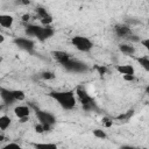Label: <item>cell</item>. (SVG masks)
I'll use <instances>...</instances> for the list:
<instances>
[{
    "label": "cell",
    "mask_w": 149,
    "mask_h": 149,
    "mask_svg": "<svg viewBox=\"0 0 149 149\" xmlns=\"http://www.w3.org/2000/svg\"><path fill=\"white\" fill-rule=\"evenodd\" d=\"M5 148H20V146H19L17 143H13V142H10V143L6 144Z\"/></svg>",
    "instance_id": "29"
},
{
    "label": "cell",
    "mask_w": 149,
    "mask_h": 149,
    "mask_svg": "<svg viewBox=\"0 0 149 149\" xmlns=\"http://www.w3.org/2000/svg\"><path fill=\"white\" fill-rule=\"evenodd\" d=\"M65 70L68 71H71V72H76V73H80V72H86L88 70L87 65L76 58H70L64 65H62Z\"/></svg>",
    "instance_id": "5"
},
{
    "label": "cell",
    "mask_w": 149,
    "mask_h": 149,
    "mask_svg": "<svg viewBox=\"0 0 149 149\" xmlns=\"http://www.w3.org/2000/svg\"><path fill=\"white\" fill-rule=\"evenodd\" d=\"M14 43L16 44V47H19L20 49L28 51V52H31L34 50V47H35L34 41L31 38H28V37H15Z\"/></svg>",
    "instance_id": "6"
},
{
    "label": "cell",
    "mask_w": 149,
    "mask_h": 149,
    "mask_svg": "<svg viewBox=\"0 0 149 149\" xmlns=\"http://www.w3.org/2000/svg\"><path fill=\"white\" fill-rule=\"evenodd\" d=\"M36 118L38 119V121L43 125H54L56 123V118L54 114H51L50 112L47 111H42V109H36Z\"/></svg>",
    "instance_id": "7"
},
{
    "label": "cell",
    "mask_w": 149,
    "mask_h": 149,
    "mask_svg": "<svg viewBox=\"0 0 149 149\" xmlns=\"http://www.w3.org/2000/svg\"><path fill=\"white\" fill-rule=\"evenodd\" d=\"M50 98H52L62 108L64 109H72L77 104V98L74 91H52L49 93Z\"/></svg>",
    "instance_id": "1"
},
{
    "label": "cell",
    "mask_w": 149,
    "mask_h": 149,
    "mask_svg": "<svg viewBox=\"0 0 149 149\" xmlns=\"http://www.w3.org/2000/svg\"><path fill=\"white\" fill-rule=\"evenodd\" d=\"M71 43L78 51H81V52H88L93 49V42L85 36H80V35L73 36L71 38Z\"/></svg>",
    "instance_id": "3"
},
{
    "label": "cell",
    "mask_w": 149,
    "mask_h": 149,
    "mask_svg": "<svg viewBox=\"0 0 149 149\" xmlns=\"http://www.w3.org/2000/svg\"><path fill=\"white\" fill-rule=\"evenodd\" d=\"M115 69H116V71H118L120 74H135V69H134V66L130 65V64L118 65Z\"/></svg>",
    "instance_id": "15"
},
{
    "label": "cell",
    "mask_w": 149,
    "mask_h": 149,
    "mask_svg": "<svg viewBox=\"0 0 149 149\" xmlns=\"http://www.w3.org/2000/svg\"><path fill=\"white\" fill-rule=\"evenodd\" d=\"M133 114H134V111L133 109H130V111H128V112H126V113H123V114H120L119 116H116V119L118 120H121V121H127L129 118H132L133 116Z\"/></svg>",
    "instance_id": "21"
},
{
    "label": "cell",
    "mask_w": 149,
    "mask_h": 149,
    "mask_svg": "<svg viewBox=\"0 0 149 149\" xmlns=\"http://www.w3.org/2000/svg\"><path fill=\"white\" fill-rule=\"evenodd\" d=\"M119 49H120V51L122 54H125L127 56H134V54L136 51L135 50V47L132 43H121L119 45Z\"/></svg>",
    "instance_id": "14"
},
{
    "label": "cell",
    "mask_w": 149,
    "mask_h": 149,
    "mask_svg": "<svg viewBox=\"0 0 149 149\" xmlns=\"http://www.w3.org/2000/svg\"><path fill=\"white\" fill-rule=\"evenodd\" d=\"M24 33L28 35V37H36L38 41H45L54 35L55 30L50 26H37L26 23Z\"/></svg>",
    "instance_id": "2"
},
{
    "label": "cell",
    "mask_w": 149,
    "mask_h": 149,
    "mask_svg": "<svg viewBox=\"0 0 149 149\" xmlns=\"http://www.w3.org/2000/svg\"><path fill=\"white\" fill-rule=\"evenodd\" d=\"M35 132L36 133H38V134H43V133H45L44 132V127H43V125L41 123V122H38L37 125H35Z\"/></svg>",
    "instance_id": "24"
},
{
    "label": "cell",
    "mask_w": 149,
    "mask_h": 149,
    "mask_svg": "<svg viewBox=\"0 0 149 149\" xmlns=\"http://www.w3.org/2000/svg\"><path fill=\"white\" fill-rule=\"evenodd\" d=\"M0 28H1V27H0Z\"/></svg>",
    "instance_id": "34"
},
{
    "label": "cell",
    "mask_w": 149,
    "mask_h": 149,
    "mask_svg": "<svg viewBox=\"0 0 149 149\" xmlns=\"http://www.w3.org/2000/svg\"><path fill=\"white\" fill-rule=\"evenodd\" d=\"M36 15H37V17L40 19V21H41V23L43 26H50L52 23V21H54L52 16L43 7H37L36 8Z\"/></svg>",
    "instance_id": "9"
},
{
    "label": "cell",
    "mask_w": 149,
    "mask_h": 149,
    "mask_svg": "<svg viewBox=\"0 0 149 149\" xmlns=\"http://www.w3.org/2000/svg\"><path fill=\"white\" fill-rule=\"evenodd\" d=\"M95 70H98L99 74H105V73L107 72V69H106L105 66H101V65H97V66H95Z\"/></svg>",
    "instance_id": "27"
},
{
    "label": "cell",
    "mask_w": 149,
    "mask_h": 149,
    "mask_svg": "<svg viewBox=\"0 0 149 149\" xmlns=\"http://www.w3.org/2000/svg\"><path fill=\"white\" fill-rule=\"evenodd\" d=\"M51 56H52V58H54L57 63H59L61 65H64V64L71 58L70 54H68V52H65V51H63V50H54V51H51Z\"/></svg>",
    "instance_id": "11"
},
{
    "label": "cell",
    "mask_w": 149,
    "mask_h": 149,
    "mask_svg": "<svg viewBox=\"0 0 149 149\" xmlns=\"http://www.w3.org/2000/svg\"><path fill=\"white\" fill-rule=\"evenodd\" d=\"M74 94H76V98L77 100H79V102L83 105V107L85 109H91L94 104H93V99L90 97V94L86 92L85 88H83L81 86H78L76 87L74 90Z\"/></svg>",
    "instance_id": "4"
},
{
    "label": "cell",
    "mask_w": 149,
    "mask_h": 149,
    "mask_svg": "<svg viewBox=\"0 0 149 149\" xmlns=\"http://www.w3.org/2000/svg\"><path fill=\"white\" fill-rule=\"evenodd\" d=\"M10 123H12V120L8 115H6V114L0 115V130H2V132L7 130L10 126Z\"/></svg>",
    "instance_id": "16"
},
{
    "label": "cell",
    "mask_w": 149,
    "mask_h": 149,
    "mask_svg": "<svg viewBox=\"0 0 149 149\" xmlns=\"http://www.w3.org/2000/svg\"><path fill=\"white\" fill-rule=\"evenodd\" d=\"M30 19H31V15H30V14H28V13H26V14H23V15L21 16V21H22V22H24V23H29Z\"/></svg>",
    "instance_id": "26"
},
{
    "label": "cell",
    "mask_w": 149,
    "mask_h": 149,
    "mask_svg": "<svg viewBox=\"0 0 149 149\" xmlns=\"http://www.w3.org/2000/svg\"><path fill=\"white\" fill-rule=\"evenodd\" d=\"M35 148H44V149H56L57 144L56 143H35Z\"/></svg>",
    "instance_id": "20"
},
{
    "label": "cell",
    "mask_w": 149,
    "mask_h": 149,
    "mask_svg": "<svg viewBox=\"0 0 149 149\" xmlns=\"http://www.w3.org/2000/svg\"><path fill=\"white\" fill-rule=\"evenodd\" d=\"M93 135H94L97 139H100V140H105V139H107V134L105 133V130L99 129V128L93 129Z\"/></svg>",
    "instance_id": "19"
},
{
    "label": "cell",
    "mask_w": 149,
    "mask_h": 149,
    "mask_svg": "<svg viewBox=\"0 0 149 149\" xmlns=\"http://www.w3.org/2000/svg\"><path fill=\"white\" fill-rule=\"evenodd\" d=\"M8 139L5 136V135H2V134H0V142H3V141H7Z\"/></svg>",
    "instance_id": "31"
},
{
    "label": "cell",
    "mask_w": 149,
    "mask_h": 149,
    "mask_svg": "<svg viewBox=\"0 0 149 149\" xmlns=\"http://www.w3.org/2000/svg\"><path fill=\"white\" fill-rule=\"evenodd\" d=\"M114 33L118 37H120L122 40H127V41L133 35L132 28L129 26H126V24H116L114 27Z\"/></svg>",
    "instance_id": "8"
},
{
    "label": "cell",
    "mask_w": 149,
    "mask_h": 149,
    "mask_svg": "<svg viewBox=\"0 0 149 149\" xmlns=\"http://www.w3.org/2000/svg\"><path fill=\"white\" fill-rule=\"evenodd\" d=\"M19 5H23V6H27V5H29L30 3V0H17L16 1Z\"/></svg>",
    "instance_id": "30"
},
{
    "label": "cell",
    "mask_w": 149,
    "mask_h": 149,
    "mask_svg": "<svg viewBox=\"0 0 149 149\" xmlns=\"http://www.w3.org/2000/svg\"><path fill=\"white\" fill-rule=\"evenodd\" d=\"M13 91V95H14V99L16 101H23L26 99V94L23 91L21 90H12Z\"/></svg>",
    "instance_id": "18"
},
{
    "label": "cell",
    "mask_w": 149,
    "mask_h": 149,
    "mask_svg": "<svg viewBox=\"0 0 149 149\" xmlns=\"http://www.w3.org/2000/svg\"><path fill=\"white\" fill-rule=\"evenodd\" d=\"M122 78L126 80V81H134L136 79L135 74H122Z\"/></svg>",
    "instance_id": "25"
},
{
    "label": "cell",
    "mask_w": 149,
    "mask_h": 149,
    "mask_svg": "<svg viewBox=\"0 0 149 149\" xmlns=\"http://www.w3.org/2000/svg\"><path fill=\"white\" fill-rule=\"evenodd\" d=\"M137 62L140 63V65H141L146 71H149V57H148L147 55L141 56L140 58H137Z\"/></svg>",
    "instance_id": "17"
},
{
    "label": "cell",
    "mask_w": 149,
    "mask_h": 149,
    "mask_svg": "<svg viewBox=\"0 0 149 149\" xmlns=\"http://www.w3.org/2000/svg\"><path fill=\"white\" fill-rule=\"evenodd\" d=\"M0 97H1L2 102L5 105H7V106H10L16 101L14 99L13 91L9 90V88H6V87H0Z\"/></svg>",
    "instance_id": "10"
},
{
    "label": "cell",
    "mask_w": 149,
    "mask_h": 149,
    "mask_svg": "<svg viewBox=\"0 0 149 149\" xmlns=\"http://www.w3.org/2000/svg\"><path fill=\"white\" fill-rule=\"evenodd\" d=\"M2 59H3V58H2V57H1V56H0V63H1V62H2Z\"/></svg>",
    "instance_id": "33"
},
{
    "label": "cell",
    "mask_w": 149,
    "mask_h": 149,
    "mask_svg": "<svg viewBox=\"0 0 149 149\" xmlns=\"http://www.w3.org/2000/svg\"><path fill=\"white\" fill-rule=\"evenodd\" d=\"M101 121H102V125H104L106 128H109V127H112V125H113V121H112V119H109V118H104Z\"/></svg>",
    "instance_id": "23"
},
{
    "label": "cell",
    "mask_w": 149,
    "mask_h": 149,
    "mask_svg": "<svg viewBox=\"0 0 149 149\" xmlns=\"http://www.w3.org/2000/svg\"><path fill=\"white\" fill-rule=\"evenodd\" d=\"M41 77L44 79V80H52V79H55V73L52 72V71H44V72H42V74H41Z\"/></svg>",
    "instance_id": "22"
},
{
    "label": "cell",
    "mask_w": 149,
    "mask_h": 149,
    "mask_svg": "<svg viewBox=\"0 0 149 149\" xmlns=\"http://www.w3.org/2000/svg\"><path fill=\"white\" fill-rule=\"evenodd\" d=\"M14 24V17L9 14H0V27L9 29Z\"/></svg>",
    "instance_id": "13"
},
{
    "label": "cell",
    "mask_w": 149,
    "mask_h": 149,
    "mask_svg": "<svg viewBox=\"0 0 149 149\" xmlns=\"http://www.w3.org/2000/svg\"><path fill=\"white\" fill-rule=\"evenodd\" d=\"M140 44H142L146 49H149V38H144V40H140Z\"/></svg>",
    "instance_id": "28"
},
{
    "label": "cell",
    "mask_w": 149,
    "mask_h": 149,
    "mask_svg": "<svg viewBox=\"0 0 149 149\" xmlns=\"http://www.w3.org/2000/svg\"><path fill=\"white\" fill-rule=\"evenodd\" d=\"M14 114L19 119L29 118V115H30V108L27 105H17V106L14 107Z\"/></svg>",
    "instance_id": "12"
},
{
    "label": "cell",
    "mask_w": 149,
    "mask_h": 149,
    "mask_svg": "<svg viewBox=\"0 0 149 149\" xmlns=\"http://www.w3.org/2000/svg\"><path fill=\"white\" fill-rule=\"evenodd\" d=\"M3 42H5V36L2 34H0V44L3 43Z\"/></svg>",
    "instance_id": "32"
}]
</instances>
